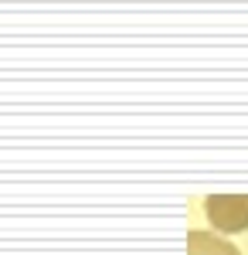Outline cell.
I'll use <instances>...</instances> for the list:
<instances>
[{"label": "cell", "instance_id": "cell-1", "mask_svg": "<svg viewBox=\"0 0 248 255\" xmlns=\"http://www.w3.org/2000/svg\"><path fill=\"white\" fill-rule=\"evenodd\" d=\"M204 204H208V218L214 228H221V232H245L248 228V197L214 194Z\"/></svg>", "mask_w": 248, "mask_h": 255}, {"label": "cell", "instance_id": "cell-2", "mask_svg": "<svg viewBox=\"0 0 248 255\" xmlns=\"http://www.w3.org/2000/svg\"><path fill=\"white\" fill-rule=\"evenodd\" d=\"M187 255H242L228 238L208 235V232H191L187 235Z\"/></svg>", "mask_w": 248, "mask_h": 255}]
</instances>
